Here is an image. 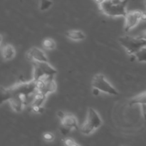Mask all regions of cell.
Masks as SVG:
<instances>
[{
  "label": "cell",
  "mask_w": 146,
  "mask_h": 146,
  "mask_svg": "<svg viewBox=\"0 0 146 146\" xmlns=\"http://www.w3.org/2000/svg\"><path fill=\"white\" fill-rule=\"evenodd\" d=\"M128 0H104L98 4L99 9L104 15L113 18L124 17L127 13Z\"/></svg>",
  "instance_id": "obj_1"
},
{
  "label": "cell",
  "mask_w": 146,
  "mask_h": 146,
  "mask_svg": "<svg viewBox=\"0 0 146 146\" xmlns=\"http://www.w3.org/2000/svg\"><path fill=\"white\" fill-rule=\"evenodd\" d=\"M103 125V120L96 110L89 107L87 110L86 117L84 123L81 126L80 131L82 134L89 135L101 128Z\"/></svg>",
  "instance_id": "obj_2"
},
{
  "label": "cell",
  "mask_w": 146,
  "mask_h": 146,
  "mask_svg": "<svg viewBox=\"0 0 146 146\" xmlns=\"http://www.w3.org/2000/svg\"><path fill=\"white\" fill-rule=\"evenodd\" d=\"M12 95L19 96L24 100L25 105L31 104L33 96L36 91V83L34 80L27 82H21L16 84L9 87Z\"/></svg>",
  "instance_id": "obj_3"
},
{
  "label": "cell",
  "mask_w": 146,
  "mask_h": 146,
  "mask_svg": "<svg viewBox=\"0 0 146 146\" xmlns=\"http://www.w3.org/2000/svg\"><path fill=\"white\" fill-rule=\"evenodd\" d=\"M118 41L123 47L127 54L132 56L138 51L145 48L146 46V38L145 36H122L119 37Z\"/></svg>",
  "instance_id": "obj_4"
},
{
  "label": "cell",
  "mask_w": 146,
  "mask_h": 146,
  "mask_svg": "<svg viewBox=\"0 0 146 146\" xmlns=\"http://www.w3.org/2000/svg\"><path fill=\"white\" fill-rule=\"evenodd\" d=\"M34 69H33V78L34 81H44L48 78H54L57 71L54 67L47 62L33 63Z\"/></svg>",
  "instance_id": "obj_5"
},
{
  "label": "cell",
  "mask_w": 146,
  "mask_h": 146,
  "mask_svg": "<svg viewBox=\"0 0 146 146\" xmlns=\"http://www.w3.org/2000/svg\"><path fill=\"white\" fill-rule=\"evenodd\" d=\"M91 85H92V89L96 90L99 93H104L109 96H117L118 94L116 88L102 74H97L94 76L92 79Z\"/></svg>",
  "instance_id": "obj_6"
},
{
  "label": "cell",
  "mask_w": 146,
  "mask_h": 146,
  "mask_svg": "<svg viewBox=\"0 0 146 146\" xmlns=\"http://www.w3.org/2000/svg\"><path fill=\"white\" fill-rule=\"evenodd\" d=\"M146 18L145 13L144 11L139 10H133V11H127L124 19V31L125 32L131 31L135 27H136L141 21H145Z\"/></svg>",
  "instance_id": "obj_7"
},
{
  "label": "cell",
  "mask_w": 146,
  "mask_h": 146,
  "mask_svg": "<svg viewBox=\"0 0 146 146\" xmlns=\"http://www.w3.org/2000/svg\"><path fill=\"white\" fill-rule=\"evenodd\" d=\"M35 83L37 92L46 97L49 94L55 92L56 90V84L54 81V78H48L44 81H35Z\"/></svg>",
  "instance_id": "obj_8"
},
{
  "label": "cell",
  "mask_w": 146,
  "mask_h": 146,
  "mask_svg": "<svg viewBox=\"0 0 146 146\" xmlns=\"http://www.w3.org/2000/svg\"><path fill=\"white\" fill-rule=\"evenodd\" d=\"M27 57L33 63L48 61V57L46 55L45 52L38 47H32L30 48L27 53Z\"/></svg>",
  "instance_id": "obj_9"
},
{
  "label": "cell",
  "mask_w": 146,
  "mask_h": 146,
  "mask_svg": "<svg viewBox=\"0 0 146 146\" xmlns=\"http://www.w3.org/2000/svg\"><path fill=\"white\" fill-rule=\"evenodd\" d=\"M61 126L67 128L70 131L72 130H77L78 128V122L76 117L72 114H64L61 118Z\"/></svg>",
  "instance_id": "obj_10"
},
{
  "label": "cell",
  "mask_w": 146,
  "mask_h": 146,
  "mask_svg": "<svg viewBox=\"0 0 146 146\" xmlns=\"http://www.w3.org/2000/svg\"><path fill=\"white\" fill-rule=\"evenodd\" d=\"M13 111L16 113H20L26 106L24 100L19 96L12 95L11 99L9 101Z\"/></svg>",
  "instance_id": "obj_11"
},
{
  "label": "cell",
  "mask_w": 146,
  "mask_h": 146,
  "mask_svg": "<svg viewBox=\"0 0 146 146\" xmlns=\"http://www.w3.org/2000/svg\"><path fill=\"white\" fill-rule=\"evenodd\" d=\"M66 36L68 39L74 41H84L86 38L85 33L81 30L78 29H73L67 31L66 32Z\"/></svg>",
  "instance_id": "obj_12"
},
{
  "label": "cell",
  "mask_w": 146,
  "mask_h": 146,
  "mask_svg": "<svg viewBox=\"0 0 146 146\" xmlns=\"http://www.w3.org/2000/svg\"><path fill=\"white\" fill-rule=\"evenodd\" d=\"M1 56L5 61L13 59L16 55V50L11 44H7L1 48Z\"/></svg>",
  "instance_id": "obj_13"
},
{
  "label": "cell",
  "mask_w": 146,
  "mask_h": 146,
  "mask_svg": "<svg viewBox=\"0 0 146 146\" xmlns=\"http://www.w3.org/2000/svg\"><path fill=\"white\" fill-rule=\"evenodd\" d=\"M145 102H146V93L145 91H143L141 94L134 96L130 101L129 105L131 106H133L134 105H140L142 107H145Z\"/></svg>",
  "instance_id": "obj_14"
},
{
  "label": "cell",
  "mask_w": 146,
  "mask_h": 146,
  "mask_svg": "<svg viewBox=\"0 0 146 146\" xmlns=\"http://www.w3.org/2000/svg\"><path fill=\"white\" fill-rule=\"evenodd\" d=\"M11 96H12V94L9 88L0 86V106L7 101H9Z\"/></svg>",
  "instance_id": "obj_15"
},
{
  "label": "cell",
  "mask_w": 146,
  "mask_h": 146,
  "mask_svg": "<svg viewBox=\"0 0 146 146\" xmlns=\"http://www.w3.org/2000/svg\"><path fill=\"white\" fill-rule=\"evenodd\" d=\"M43 46L46 50H54L56 48V42L51 38H46L43 41Z\"/></svg>",
  "instance_id": "obj_16"
},
{
  "label": "cell",
  "mask_w": 146,
  "mask_h": 146,
  "mask_svg": "<svg viewBox=\"0 0 146 146\" xmlns=\"http://www.w3.org/2000/svg\"><path fill=\"white\" fill-rule=\"evenodd\" d=\"M53 5V1L51 0H40L39 9L41 11H45L49 9Z\"/></svg>",
  "instance_id": "obj_17"
},
{
  "label": "cell",
  "mask_w": 146,
  "mask_h": 146,
  "mask_svg": "<svg viewBox=\"0 0 146 146\" xmlns=\"http://www.w3.org/2000/svg\"><path fill=\"white\" fill-rule=\"evenodd\" d=\"M133 56L138 61V62H145L146 61V54H145V48H143L141 51H138L136 54H134Z\"/></svg>",
  "instance_id": "obj_18"
},
{
  "label": "cell",
  "mask_w": 146,
  "mask_h": 146,
  "mask_svg": "<svg viewBox=\"0 0 146 146\" xmlns=\"http://www.w3.org/2000/svg\"><path fill=\"white\" fill-rule=\"evenodd\" d=\"M43 138H44V141H46V142H52L55 138V136L52 133L46 132L43 135Z\"/></svg>",
  "instance_id": "obj_19"
},
{
  "label": "cell",
  "mask_w": 146,
  "mask_h": 146,
  "mask_svg": "<svg viewBox=\"0 0 146 146\" xmlns=\"http://www.w3.org/2000/svg\"><path fill=\"white\" fill-rule=\"evenodd\" d=\"M76 141L71 138H67L64 140V144L65 146H71Z\"/></svg>",
  "instance_id": "obj_20"
},
{
  "label": "cell",
  "mask_w": 146,
  "mask_h": 146,
  "mask_svg": "<svg viewBox=\"0 0 146 146\" xmlns=\"http://www.w3.org/2000/svg\"><path fill=\"white\" fill-rule=\"evenodd\" d=\"M32 111L36 113H41L44 111V106H31Z\"/></svg>",
  "instance_id": "obj_21"
},
{
  "label": "cell",
  "mask_w": 146,
  "mask_h": 146,
  "mask_svg": "<svg viewBox=\"0 0 146 146\" xmlns=\"http://www.w3.org/2000/svg\"><path fill=\"white\" fill-rule=\"evenodd\" d=\"M94 1H95V2L96 3V4H101V3H102L103 1H104V0H94Z\"/></svg>",
  "instance_id": "obj_22"
},
{
  "label": "cell",
  "mask_w": 146,
  "mask_h": 146,
  "mask_svg": "<svg viewBox=\"0 0 146 146\" xmlns=\"http://www.w3.org/2000/svg\"><path fill=\"white\" fill-rule=\"evenodd\" d=\"M71 146H81V145H80L79 144H78V143H77L76 142H75V143H74V144H73L72 145H71Z\"/></svg>",
  "instance_id": "obj_23"
},
{
  "label": "cell",
  "mask_w": 146,
  "mask_h": 146,
  "mask_svg": "<svg viewBox=\"0 0 146 146\" xmlns=\"http://www.w3.org/2000/svg\"><path fill=\"white\" fill-rule=\"evenodd\" d=\"M1 43H2V36L0 35V46H1Z\"/></svg>",
  "instance_id": "obj_24"
}]
</instances>
